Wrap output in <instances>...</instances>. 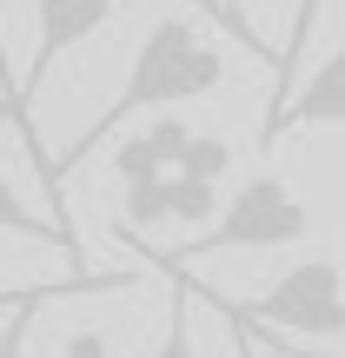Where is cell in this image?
Instances as JSON below:
<instances>
[{
    "instance_id": "5",
    "label": "cell",
    "mask_w": 345,
    "mask_h": 358,
    "mask_svg": "<svg viewBox=\"0 0 345 358\" xmlns=\"http://www.w3.org/2000/svg\"><path fill=\"white\" fill-rule=\"evenodd\" d=\"M299 127H345V47L325 53L306 73V87L266 113V146L286 140V133H299Z\"/></svg>"
},
{
    "instance_id": "16",
    "label": "cell",
    "mask_w": 345,
    "mask_h": 358,
    "mask_svg": "<svg viewBox=\"0 0 345 358\" xmlns=\"http://www.w3.org/2000/svg\"><path fill=\"white\" fill-rule=\"evenodd\" d=\"M60 358H106V338H100V332H66Z\"/></svg>"
},
{
    "instance_id": "13",
    "label": "cell",
    "mask_w": 345,
    "mask_h": 358,
    "mask_svg": "<svg viewBox=\"0 0 345 358\" xmlns=\"http://www.w3.org/2000/svg\"><path fill=\"white\" fill-rule=\"evenodd\" d=\"M153 358H199L192 345V325H186V292H173V312H167V338H160Z\"/></svg>"
},
{
    "instance_id": "10",
    "label": "cell",
    "mask_w": 345,
    "mask_h": 358,
    "mask_svg": "<svg viewBox=\"0 0 345 358\" xmlns=\"http://www.w3.org/2000/svg\"><path fill=\"white\" fill-rule=\"evenodd\" d=\"M173 219H186V226H213V219H219V186L173 173Z\"/></svg>"
},
{
    "instance_id": "8",
    "label": "cell",
    "mask_w": 345,
    "mask_h": 358,
    "mask_svg": "<svg viewBox=\"0 0 345 358\" xmlns=\"http://www.w3.org/2000/svg\"><path fill=\"white\" fill-rule=\"evenodd\" d=\"M160 219H173V173L133 179V186H127V226L146 232V226H160Z\"/></svg>"
},
{
    "instance_id": "2",
    "label": "cell",
    "mask_w": 345,
    "mask_h": 358,
    "mask_svg": "<svg viewBox=\"0 0 345 358\" xmlns=\"http://www.w3.org/2000/svg\"><path fill=\"white\" fill-rule=\"evenodd\" d=\"M246 325H272L286 338H345V272L332 259H299L259 299L232 306Z\"/></svg>"
},
{
    "instance_id": "1",
    "label": "cell",
    "mask_w": 345,
    "mask_h": 358,
    "mask_svg": "<svg viewBox=\"0 0 345 358\" xmlns=\"http://www.w3.org/2000/svg\"><path fill=\"white\" fill-rule=\"evenodd\" d=\"M219 80H226V60H219V47H206L199 27H192V20H153V27H146V40H140V53H133V66H127V80H120V93H113V106H106L80 140H66L60 153L47 159V173H40L47 199H60L53 186H60L93 146L113 140L133 113H173V106L213 93Z\"/></svg>"
},
{
    "instance_id": "14",
    "label": "cell",
    "mask_w": 345,
    "mask_h": 358,
    "mask_svg": "<svg viewBox=\"0 0 345 358\" xmlns=\"http://www.w3.org/2000/svg\"><path fill=\"white\" fill-rule=\"evenodd\" d=\"M232 312V306H226ZM232 319H239V312H232ZM246 325V319H239ZM246 332H253V345H266L272 358H345V352H312V345H299V338H286V332H272V325H246Z\"/></svg>"
},
{
    "instance_id": "4",
    "label": "cell",
    "mask_w": 345,
    "mask_h": 358,
    "mask_svg": "<svg viewBox=\"0 0 345 358\" xmlns=\"http://www.w3.org/2000/svg\"><path fill=\"white\" fill-rule=\"evenodd\" d=\"M113 13H120V0H34V27H40V40H34V60H27L20 87H13V106H20L27 127H34V93L47 87L53 60H60V53H73L80 40H93L106 20H113Z\"/></svg>"
},
{
    "instance_id": "18",
    "label": "cell",
    "mask_w": 345,
    "mask_h": 358,
    "mask_svg": "<svg viewBox=\"0 0 345 358\" xmlns=\"http://www.w3.org/2000/svg\"><path fill=\"white\" fill-rule=\"evenodd\" d=\"M0 120H7V127H13V106H7V100H0Z\"/></svg>"
},
{
    "instance_id": "20",
    "label": "cell",
    "mask_w": 345,
    "mask_h": 358,
    "mask_svg": "<svg viewBox=\"0 0 345 358\" xmlns=\"http://www.w3.org/2000/svg\"><path fill=\"white\" fill-rule=\"evenodd\" d=\"M306 7H319V0H306Z\"/></svg>"
},
{
    "instance_id": "7",
    "label": "cell",
    "mask_w": 345,
    "mask_h": 358,
    "mask_svg": "<svg viewBox=\"0 0 345 358\" xmlns=\"http://www.w3.org/2000/svg\"><path fill=\"white\" fill-rule=\"evenodd\" d=\"M0 232H13V239H34V245H60V252H73V219H40L34 206L13 192V179L0 173Z\"/></svg>"
},
{
    "instance_id": "9",
    "label": "cell",
    "mask_w": 345,
    "mask_h": 358,
    "mask_svg": "<svg viewBox=\"0 0 345 358\" xmlns=\"http://www.w3.org/2000/svg\"><path fill=\"white\" fill-rule=\"evenodd\" d=\"M226 166H232V146L213 140V133H192L186 153H179V173H186V179H206V186H219V179H226Z\"/></svg>"
},
{
    "instance_id": "6",
    "label": "cell",
    "mask_w": 345,
    "mask_h": 358,
    "mask_svg": "<svg viewBox=\"0 0 345 358\" xmlns=\"http://www.w3.org/2000/svg\"><path fill=\"white\" fill-rule=\"evenodd\" d=\"M192 127L179 113H153L140 133H127V140L113 146V173L120 186H133V179H160V173H179V153H186Z\"/></svg>"
},
{
    "instance_id": "15",
    "label": "cell",
    "mask_w": 345,
    "mask_h": 358,
    "mask_svg": "<svg viewBox=\"0 0 345 358\" xmlns=\"http://www.w3.org/2000/svg\"><path fill=\"white\" fill-rule=\"evenodd\" d=\"M40 299H47V292H27V299H20V312H13V319H7V332H0V358H20V338H27V325H34Z\"/></svg>"
},
{
    "instance_id": "12",
    "label": "cell",
    "mask_w": 345,
    "mask_h": 358,
    "mask_svg": "<svg viewBox=\"0 0 345 358\" xmlns=\"http://www.w3.org/2000/svg\"><path fill=\"white\" fill-rule=\"evenodd\" d=\"M213 20L226 27V34L239 40L246 53H259V60H272V53H266V40H259V34H253V20H246V0H213Z\"/></svg>"
},
{
    "instance_id": "19",
    "label": "cell",
    "mask_w": 345,
    "mask_h": 358,
    "mask_svg": "<svg viewBox=\"0 0 345 358\" xmlns=\"http://www.w3.org/2000/svg\"><path fill=\"white\" fill-rule=\"evenodd\" d=\"M199 7H206V13H213V0H199Z\"/></svg>"
},
{
    "instance_id": "3",
    "label": "cell",
    "mask_w": 345,
    "mask_h": 358,
    "mask_svg": "<svg viewBox=\"0 0 345 358\" xmlns=\"http://www.w3.org/2000/svg\"><path fill=\"white\" fill-rule=\"evenodd\" d=\"M306 232H312L306 199H299L286 179L259 173V179H246V186L219 206V219L199 232V245H186V252H266V245H299Z\"/></svg>"
},
{
    "instance_id": "11",
    "label": "cell",
    "mask_w": 345,
    "mask_h": 358,
    "mask_svg": "<svg viewBox=\"0 0 345 358\" xmlns=\"http://www.w3.org/2000/svg\"><path fill=\"white\" fill-rule=\"evenodd\" d=\"M13 87H20V73H13V60H7V0H0V100H7V106H13ZM13 133H20V146L40 153V140H34V127L20 120V106H13ZM40 173H47V153H40Z\"/></svg>"
},
{
    "instance_id": "17",
    "label": "cell",
    "mask_w": 345,
    "mask_h": 358,
    "mask_svg": "<svg viewBox=\"0 0 345 358\" xmlns=\"http://www.w3.org/2000/svg\"><path fill=\"white\" fill-rule=\"evenodd\" d=\"M219 319L232 325V358H259V345H253V332H246V325H239V319H232V312H226V299H219Z\"/></svg>"
}]
</instances>
